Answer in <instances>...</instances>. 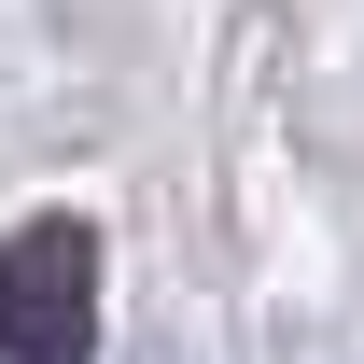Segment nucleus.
<instances>
[{"mask_svg": "<svg viewBox=\"0 0 364 364\" xmlns=\"http://www.w3.org/2000/svg\"><path fill=\"white\" fill-rule=\"evenodd\" d=\"M0 364H98V225L43 210L0 238Z\"/></svg>", "mask_w": 364, "mask_h": 364, "instance_id": "1", "label": "nucleus"}]
</instances>
